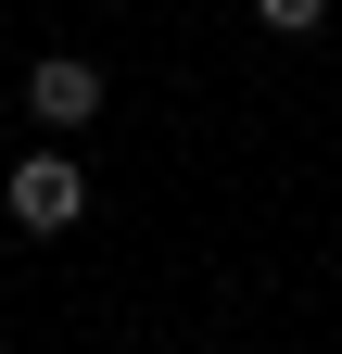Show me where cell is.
<instances>
[{"mask_svg": "<svg viewBox=\"0 0 342 354\" xmlns=\"http://www.w3.org/2000/svg\"><path fill=\"white\" fill-rule=\"evenodd\" d=\"M26 114L51 127V140H76V127H102V64H89V51H51V64L26 76Z\"/></svg>", "mask_w": 342, "mask_h": 354, "instance_id": "obj_1", "label": "cell"}, {"mask_svg": "<svg viewBox=\"0 0 342 354\" xmlns=\"http://www.w3.org/2000/svg\"><path fill=\"white\" fill-rule=\"evenodd\" d=\"M76 203H89V177H76L64 152L13 165V228H26V241H64V228H76Z\"/></svg>", "mask_w": 342, "mask_h": 354, "instance_id": "obj_2", "label": "cell"}, {"mask_svg": "<svg viewBox=\"0 0 342 354\" xmlns=\"http://www.w3.org/2000/svg\"><path fill=\"white\" fill-rule=\"evenodd\" d=\"M253 13H267V26H279V38H305V26H317V13H330V0H253Z\"/></svg>", "mask_w": 342, "mask_h": 354, "instance_id": "obj_3", "label": "cell"}]
</instances>
